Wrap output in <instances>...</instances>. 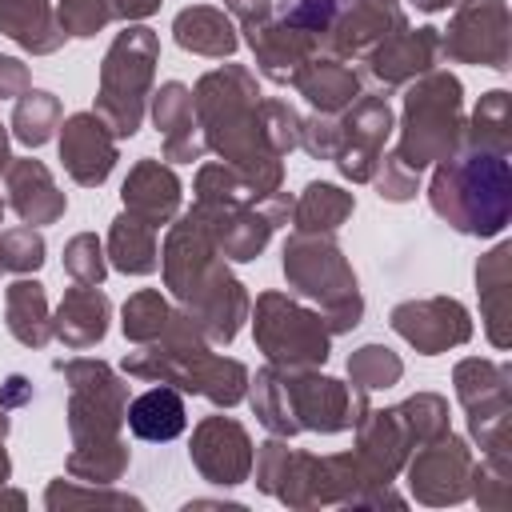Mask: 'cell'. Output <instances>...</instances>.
Here are the masks:
<instances>
[{"instance_id": "cell-1", "label": "cell", "mask_w": 512, "mask_h": 512, "mask_svg": "<svg viewBox=\"0 0 512 512\" xmlns=\"http://www.w3.org/2000/svg\"><path fill=\"white\" fill-rule=\"evenodd\" d=\"M432 204L440 216H448L460 232L488 236L500 232L508 220V168L500 152H472L464 160H452L440 168L432 184Z\"/></svg>"}, {"instance_id": "cell-2", "label": "cell", "mask_w": 512, "mask_h": 512, "mask_svg": "<svg viewBox=\"0 0 512 512\" xmlns=\"http://www.w3.org/2000/svg\"><path fill=\"white\" fill-rule=\"evenodd\" d=\"M460 84L452 76H428L420 88L408 96V116H404V140H400V160L404 168H424L432 160H448V148L460 128Z\"/></svg>"}, {"instance_id": "cell-3", "label": "cell", "mask_w": 512, "mask_h": 512, "mask_svg": "<svg viewBox=\"0 0 512 512\" xmlns=\"http://www.w3.org/2000/svg\"><path fill=\"white\" fill-rule=\"evenodd\" d=\"M152 64H156V36L148 28H128L108 60H104V88H100V120H108V128L116 136H132L140 124V108H144V88L152 80Z\"/></svg>"}, {"instance_id": "cell-4", "label": "cell", "mask_w": 512, "mask_h": 512, "mask_svg": "<svg viewBox=\"0 0 512 512\" xmlns=\"http://www.w3.org/2000/svg\"><path fill=\"white\" fill-rule=\"evenodd\" d=\"M284 272L292 276V284L308 296H320L324 308L332 312V328H352L360 316V296H356V280L344 268L340 252L328 240H308L296 236L284 248Z\"/></svg>"}, {"instance_id": "cell-5", "label": "cell", "mask_w": 512, "mask_h": 512, "mask_svg": "<svg viewBox=\"0 0 512 512\" xmlns=\"http://www.w3.org/2000/svg\"><path fill=\"white\" fill-rule=\"evenodd\" d=\"M256 336L276 364H316L328 356V328L320 324V316L280 296H260Z\"/></svg>"}, {"instance_id": "cell-6", "label": "cell", "mask_w": 512, "mask_h": 512, "mask_svg": "<svg viewBox=\"0 0 512 512\" xmlns=\"http://www.w3.org/2000/svg\"><path fill=\"white\" fill-rule=\"evenodd\" d=\"M392 324L404 340H412L420 352H440L448 344L468 340V316L452 300H424V304H400L392 312Z\"/></svg>"}, {"instance_id": "cell-7", "label": "cell", "mask_w": 512, "mask_h": 512, "mask_svg": "<svg viewBox=\"0 0 512 512\" xmlns=\"http://www.w3.org/2000/svg\"><path fill=\"white\" fill-rule=\"evenodd\" d=\"M500 12H504L500 0H472V8H464L460 20H456V28L448 32L444 48H448L452 56H460V60H480V64L504 68V56H508V36H504V28H508V20H496V24L488 28V20L500 16Z\"/></svg>"}, {"instance_id": "cell-8", "label": "cell", "mask_w": 512, "mask_h": 512, "mask_svg": "<svg viewBox=\"0 0 512 512\" xmlns=\"http://www.w3.org/2000/svg\"><path fill=\"white\" fill-rule=\"evenodd\" d=\"M60 160L68 164V172L80 180V184H100L108 172H112V160H116V148H112V136L104 132L100 116H72L64 124V136H60Z\"/></svg>"}, {"instance_id": "cell-9", "label": "cell", "mask_w": 512, "mask_h": 512, "mask_svg": "<svg viewBox=\"0 0 512 512\" xmlns=\"http://www.w3.org/2000/svg\"><path fill=\"white\" fill-rule=\"evenodd\" d=\"M388 108L380 100H360L356 112L348 116V124L340 128V144H336V156H340V168L356 180H368L372 176V164H376V152L388 136Z\"/></svg>"}, {"instance_id": "cell-10", "label": "cell", "mask_w": 512, "mask_h": 512, "mask_svg": "<svg viewBox=\"0 0 512 512\" xmlns=\"http://www.w3.org/2000/svg\"><path fill=\"white\" fill-rule=\"evenodd\" d=\"M176 200H180L176 176L164 172V168L152 164V160H144V164L128 176V184H124V204H128V212L140 216V220L152 224V228H160V224L176 212Z\"/></svg>"}, {"instance_id": "cell-11", "label": "cell", "mask_w": 512, "mask_h": 512, "mask_svg": "<svg viewBox=\"0 0 512 512\" xmlns=\"http://www.w3.org/2000/svg\"><path fill=\"white\" fill-rule=\"evenodd\" d=\"M8 192H12L16 212H20L28 224H48V220H56V216L64 212V196L56 192L48 168L36 164V160L12 164V172H8Z\"/></svg>"}, {"instance_id": "cell-12", "label": "cell", "mask_w": 512, "mask_h": 512, "mask_svg": "<svg viewBox=\"0 0 512 512\" xmlns=\"http://www.w3.org/2000/svg\"><path fill=\"white\" fill-rule=\"evenodd\" d=\"M104 320H108V300L92 288V284H80L64 296L60 304V316H56V336L72 348H88L104 336Z\"/></svg>"}, {"instance_id": "cell-13", "label": "cell", "mask_w": 512, "mask_h": 512, "mask_svg": "<svg viewBox=\"0 0 512 512\" xmlns=\"http://www.w3.org/2000/svg\"><path fill=\"white\" fill-rule=\"evenodd\" d=\"M184 424H188L184 400L172 388H152V392L136 396L128 408V428L140 440H172L184 432Z\"/></svg>"}, {"instance_id": "cell-14", "label": "cell", "mask_w": 512, "mask_h": 512, "mask_svg": "<svg viewBox=\"0 0 512 512\" xmlns=\"http://www.w3.org/2000/svg\"><path fill=\"white\" fill-rule=\"evenodd\" d=\"M156 124L168 136V156L172 160H196L200 144L192 140V96L184 84H164L156 96Z\"/></svg>"}, {"instance_id": "cell-15", "label": "cell", "mask_w": 512, "mask_h": 512, "mask_svg": "<svg viewBox=\"0 0 512 512\" xmlns=\"http://www.w3.org/2000/svg\"><path fill=\"white\" fill-rule=\"evenodd\" d=\"M0 28H4L16 44H24V48H32V52H52V48H56L52 36H64V32H56V24L48 20L44 0H0Z\"/></svg>"}, {"instance_id": "cell-16", "label": "cell", "mask_w": 512, "mask_h": 512, "mask_svg": "<svg viewBox=\"0 0 512 512\" xmlns=\"http://www.w3.org/2000/svg\"><path fill=\"white\" fill-rule=\"evenodd\" d=\"M432 48H436L432 28H420V32H408V36H400V40H388V44L376 52V60H372V76H380L384 84H396V80H404L408 72L428 68Z\"/></svg>"}, {"instance_id": "cell-17", "label": "cell", "mask_w": 512, "mask_h": 512, "mask_svg": "<svg viewBox=\"0 0 512 512\" xmlns=\"http://www.w3.org/2000/svg\"><path fill=\"white\" fill-rule=\"evenodd\" d=\"M176 40L192 52H204V56H228L236 48V36H232V24L212 12V8H192V12H180L176 16Z\"/></svg>"}, {"instance_id": "cell-18", "label": "cell", "mask_w": 512, "mask_h": 512, "mask_svg": "<svg viewBox=\"0 0 512 512\" xmlns=\"http://www.w3.org/2000/svg\"><path fill=\"white\" fill-rule=\"evenodd\" d=\"M8 328L20 344H44L48 340V312H44V288L36 280H20L8 288Z\"/></svg>"}, {"instance_id": "cell-19", "label": "cell", "mask_w": 512, "mask_h": 512, "mask_svg": "<svg viewBox=\"0 0 512 512\" xmlns=\"http://www.w3.org/2000/svg\"><path fill=\"white\" fill-rule=\"evenodd\" d=\"M112 256L120 272H152L156 268V240H152V224H144L140 216H120L112 224Z\"/></svg>"}, {"instance_id": "cell-20", "label": "cell", "mask_w": 512, "mask_h": 512, "mask_svg": "<svg viewBox=\"0 0 512 512\" xmlns=\"http://www.w3.org/2000/svg\"><path fill=\"white\" fill-rule=\"evenodd\" d=\"M296 84L304 88V96L316 104V108H324V112H332V108H344L352 96H356V76L348 72V68H340V64H308L304 72H296Z\"/></svg>"}, {"instance_id": "cell-21", "label": "cell", "mask_w": 512, "mask_h": 512, "mask_svg": "<svg viewBox=\"0 0 512 512\" xmlns=\"http://www.w3.org/2000/svg\"><path fill=\"white\" fill-rule=\"evenodd\" d=\"M348 212H352V196H344L332 184H308L304 200L296 204V224L300 232H332Z\"/></svg>"}, {"instance_id": "cell-22", "label": "cell", "mask_w": 512, "mask_h": 512, "mask_svg": "<svg viewBox=\"0 0 512 512\" xmlns=\"http://www.w3.org/2000/svg\"><path fill=\"white\" fill-rule=\"evenodd\" d=\"M56 116H60V104L52 92H24V100L16 104V116H12V128H16V140L24 144H44L56 128Z\"/></svg>"}, {"instance_id": "cell-23", "label": "cell", "mask_w": 512, "mask_h": 512, "mask_svg": "<svg viewBox=\"0 0 512 512\" xmlns=\"http://www.w3.org/2000/svg\"><path fill=\"white\" fill-rule=\"evenodd\" d=\"M164 328H168V308H164V300L156 292H140V296L128 300V308H124V332L132 340H156Z\"/></svg>"}, {"instance_id": "cell-24", "label": "cell", "mask_w": 512, "mask_h": 512, "mask_svg": "<svg viewBox=\"0 0 512 512\" xmlns=\"http://www.w3.org/2000/svg\"><path fill=\"white\" fill-rule=\"evenodd\" d=\"M40 260H44V240L40 232H32V224L0 236V268L28 272V268H40Z\"/></svg>"}, {"instance_id": "cell-25", "label": "cell", "mask_w": 512, "mask_h": 512, "mask_svg": "<svg viewBox=\"0 0 512 512\" xmlns=\"http://www.w3.org/2000/svg\"><path fill=\"white\" fill-rule=\"evenodd\" d=\"M348 372H352V380H360L364 388H380V384H392V380L400 376V360H396L388 348L368 344V348H360V352L348 360Z\"/></svg>"}, {"instance_id": "cell-26", "label": "cell", "mask_w": 512, "mask_h": 512, "mask_svg": "<svg viewBox=\"0 0 512 512\" xmlns=\"http://www.w3.org/2000/svg\"><path fill=\"white\" fill-rule=\"evenodd\" d=\"M112 16V0H60V28H68L72 36H92Z\"/></svg>"}, {"instance_id": "cell-27", "label": "cell", "mask_w": 512, "mask_h": 512, "mask_svg": "<svg viewBox=\"0 0 512 512\" xmlns=\"http://www.w3.org/2000/svg\"><path fill=\"white\" fill-rule=\"evenodd\" d=\"M64 264H68V272H72L80 284H100L104 260H100L96 236H76V240L68 244V252H64Z\"/></svg>"}, {"instance_id": "cell-28", "label": "cell", "mask_w": 512, "mask_h": 512, "mask_svg": "<svg viewBox=\"0 0 512 512\" xmlns=\"http://www.w3.org/2000/svg\"><path fill=\"white\" fill-rule=\"evenodd\" d=\"M28 88V72L20 60H8L0 56V96H12V92H24Z\"/></svg>"}, {"instance_id": "cell-29", "label": "cell", "mask_w": 512, "mask_h": 512, "mask_svg": "<svg viewBox=\"0 0 512 512\" xmlns=\"http://www.w3.org/2000/svg\"><path fill=\"white\" fill-rule=\"evenodd\" d=\"M112 8H116V16H144L156 8V0H112Z\"/></svg>"}, {"instance_id": "cell-30", "label": "cell", "mask_w": 512, "mask_h": 512, "mask_svg": "<svg viewBox=\"0 0 512 512\" xmlns=\"http://www.w3.org/2000/svg\"><path fill=\"white\" fill-rule=\"evenodd\" d=\"M4 148H8V140H4V128H0V164H4Z\"/></svg>"}, {"instance_id": "cell-31", "label": "cell", "mask_w": 512, "mask_h": 512, "mask_svg": "<svg viewBox=\"0 0 512 512\" xmlns=\"http://www.w3.org/2000/svg\"><path fill=\"white\" fill-rule=\"evenodd\" d=\"M0 436H4V416H0Z\"/></svg>"}, {"instance_id": "cell-32", "label": "cell", "mask_w": 512, "mask_h": 512, "mask_svg": "<svg viewBox=\"0 0 512 512\" xmlns=\"http://www.w3.org/2000/svg\"><path fill=\"white\" fill-rule=\"evenodd\" d=\"M0 212H4V204H0Z\"/></svg>"}]
</instances>
